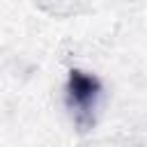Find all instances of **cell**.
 Wrapping results in <instances>:
<instances>
[{"instance_id":"obj_1","label":"cell","mask_w":147,"mask_h":147,"mask_svg":"<svg viewBox=\"0 0 147 147\" xmlns=\"http://www.w3.org/2000/svg\"><path fill=\"white\" fill-rule=\"evenodd\" d=\"M99 92H101V85L94 76L85 71H71L69 85H67V101L80 131H85V126L92 124V113L96 108Z\"/></svg>"}]
</instances>
